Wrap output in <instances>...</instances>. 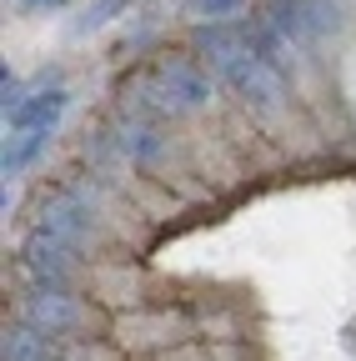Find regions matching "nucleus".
I'll return each instance as SVG.
<instances>
[{"label":"nucleus","mask_w":356,"mask_h":361,"mask_svg":"<svg viewBox=\"0 0 356 361\" xmlns=\"http://www.w3.org/2000/svg\"><path fill=\"white\" fill-rule=\"evenodd\" d=\"M96 221H101V196H96L91 180H61V186L40 201L35 231H51V236H66V241L85 246L91 231H96Z\"/></svg>","instance_id":"1"},{"label":"nucleus","mask_w":356,"mask_h":361,"mask_svg":"<svg viewBox=\"0 0 356 361\" xmlns=\"http://www.w3.org/2000/svg\"><path fill=\"white\" fill-rule=\"evenodd\" d=\"M266 16H271V25L286 35L291 51H311V45H321L341 25L336 0H266Z\"/></svg>","instance_id":"2"},{"label":"nucleus","mask_w":356,"mask_h":361,"mask_svg":"<svg viewBox=\"0 0 356 361\" xmlns=\"http://www.w3.org/2000/svg\"><path fill=\"white\" fill-rule=\"evenodd\" d=\"M35 90L6 116V135H25V130H61L66 111H70V90L61 80V71H40L30 80Z\"/></svg>","instance_id":"3"},{"label":"nucleus","mask_w":356,"mask_h":361,"mask_svg":"<svg viewBox=\"0 0 356 361\" xmlns=\"http://www.w3.org/2000/svg\"><path fill=\"white\" fill-rule=\"evenodd\" d=\"M111 135H116L121 161L136 166V171H156V166L171 156V130H166L161 121H146V116H116Z\"/></svg>","instance_id":"4"},{"label":"nucleus","mask_w":356,"mask_h":361,"mask_svg":"<svg viewBox=\"0 0 356 361\" xmlns=\"http://www.w3.org/2000/svg\"><path fill=\"white\" fill-rule=\"evenodd\" d=\"M20 322L35 326L40 336H66L80 326V296L66 286V291H51V286H25V311H20Z\"/></svg>","instance_id":"5"},{"label":"nucleus","mask_w":356,"mask_h":361,"mask_svg":"<svg viewBox=\"0 0 356 361\" xmlns=\"http://www.w3.org/2000/svg\"><path fill=\"white\" fill-rule=\"evenodd\" d=\"M241 35H246V51H251V56H261L266 66H276L281 75H291V45H286V35L271 25V16H246V20H241Z\"/></svg>","instance_id":"6"},{"label":"nucleus","mask_w":356,"mask_h":361,"mask_svg":"<svg viewBox=\"0 0 356 361\" xmlns=\"http://www.w3.org/2000/svg\"><path fill=\"white\" fill-rule=\"evenodd\" d=\"M141 6H146V0H85V6H80V16L66 25V35H70V40H91V35L111 30L116 20L136 16Z\"/></svg>","instance_id":"7"},{"label":"nucleus","mask_w":356,"mask_h":361,"mask_svg":"<svg viewBox=\"0 0 356 361\" xmlns=\"http://www.w3.org/2000/svg\"><path fill=\"white\" fill-rule=\"evenodd\" d=\"M56 146V130H25V135H6V156H0V176L16 180L25 176L40 156H46Z\"/></svg>","instance_id":"8"},{"label":"nucleus","mask_w":356,"mask_h":361,"mask_svg":"<svg viewBox=\"0 0 356 361\" xmlns=\"http://www.w3.org/2000/svg\"><path fill=\"white\" fill-rule=\"evenodd\" d=\"M51 356H56L51 336H40L35 326L16 322V326L6 331V361H51Z\"/></svg>","instance_id":"9"},{"label":"nucleus","mask_w":356,"mask_h":361,"mask_svg":"<svg viewBox=\"0 0 356 361\" xmlns=\"http://www.w3.org/2000/svg\"><path fill=\"white\" fill-rule=\"evenodd\" d=\"M246 6L251 0H186V16L196 25H236L246 20Z\"/></svg>","instance_id":"10"},{"label":"nucleus","mask_w":356,"mask_h":361,"mask_svg":"<svg viewBox=\"0 0 356 361\" xmlns=\"http://www.w3.org/2000/svg\"><path fill=\"white\" fill-rule=\"evenodd\" d=\"M11 6H16L20 16H56V11L70 6V0H11Z\"/></svg>","instance_id":"11"}]
</instances>
